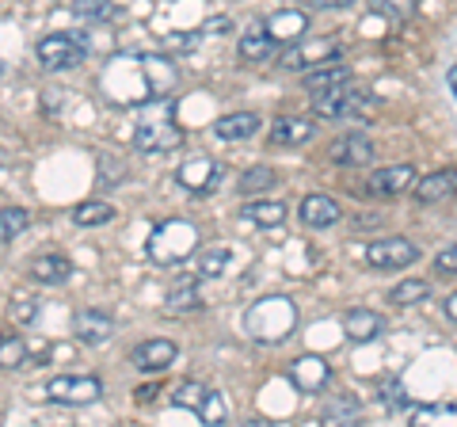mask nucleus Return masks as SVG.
<instances>
[{
  "mask_svg": "<svg viewBox=\"0 0 457 427\" xmlns=\"http://www.w3.org/2000/svg\"><path fill=\"white\" fill-rule=\"evenodd\" d=\"M228 27H233V23H228L225 16H213V20L206 23V31H213V35H225V31H228Z\"/></svg>",
  "mask_w": 457,
  "mask_h": 427,
  "instance_id": "obj_41",
  "label": "nucleus"
},
{
  "mask_svg": "<svg viewBox=\"0 0 457 427\" xmlns=\"http://www.w3.org/2000/svg\"><path fill=\"white\" fill-rule=\"evenodd\" d=\"M233 264V252L228 248H203L198 252V279H221Z\"/></svg>",
  "mask_w": 457,
  "mask_h": 427,
  "instance_id": "obj_30",
  "label": "nucleus"
},
{
  "mask_svg": "<svg viewBox=\"0 0 457 427\" xmlns=\"http://www.w3.org/2000/svg\"><path fill=\"white\" fill-rule=\"evenodd\" d=\"M0 164H8V153H0Z\"/></svg>",
  "mask_w": 457,
  "mask_h": 427,
  "instance_id": "obj_45",
  "label": "nucleus"
},
{
  "mask_svg": "<svg viewBox=\"0 0 457 427\" xmlns=\"http://www.w3.org/2000/svg\"><path fill=\"white\" fill-rule=\"evenodd\" d=\"M183 146V130L179 122L171 119V107L161 111V115H145L134 130V149L137 153H168Z\"/></svg>",
  "mask_w": 457,
  "mask_h": 427,
  "instance_id": "obj_6",
  "label": "nucleus"
},
{
  "mask_svg": "<svg viewBox=\"0 0 457 427\" xmlns=\"http://www.w3.org/2000/svg\"><path fill=\"white\" fill-rule=\"evenodd\" d=\"M267 31L275 42H302L305 31H309V16L305 12H297V8H282L275 12V16L267 20Z\"/></svg>",
  "mask_w": 457,
  "mask_h": 427,
  "instance_id": "obj_21",
  "label": "nucleus"
},
{
  "mask_svg": "<svg viewBox=\"0 0 457 427\" xmlns=\"http://www.w3.org/2000/svg\"><path fill=\"white\" fill-rule=\"evenodd\" d=\"M416 203L423 206H435V203H450L457 195V168H438V172L416 180Z\"/></svg>",
  "mask_w": 457,
  "mask_h": 427,
  "instance_id": "obj_17",
  "label": "nucleus"
},
{
  "mask_svg": "<svg viewBox=\"0 0 457 427\" xmlns=\"http://www.w3.org/2000/svg\"><path fill=\"white\" fill-rule=\"evenodd\" d=\"M343 58V46L336 38H302L294 42L290 50L282 54V69H290V73H305L312 65H324V62H339Z\"/></svg>",
  "mask_w": 457,
  "mask_h": 427,
  "instance_id": "obj_9",
  "label": "nucleus"
},
{
  "mask_svg": "<svg viewBox=\"0 0 457 427\" xmlns=\"http://www.w3.org/2000/svg\"><path fill=\"white\" fill-rule=\"evenodd\" d=\"M0 73H4V69H0Z\"/></svg>",
  "mask_w": 457,
  "mask_h": 427,
  "instance_id": "obj_46",
  "label": "nucleus"
},
{
  "mask_svg": "<svg viewBox=\"0 0 457 427\" xmlns=\"http://www.w3.org/2000/svg\"><path fill=\"white\" fill-rule=\"evenodd\" d=\"M171 405L195 412L203 423H225V416H228L221 393H213L210 386H203V381H183L176 389V397H171Z\"/></svg>",
  "mask_w": 457,
  "mask_h": 427,
  "instance_id": "obj_7",
  "label": "nucleus"
},
{
  "mask_svg": "<svg viewBox=\"0 0 457 427\" xmlns=\"http://www.w3.org/2000/svg\"><path fill=\"white\" fill-rule=\"evenodd\" d=\"M286 378H290V386L297 393H324L328 381H332V363L324 359V355H302V359H294L290 370H286Z\"/></svg>",
  "mask_w": 457,
  "mask_h": 427,
  "instance_id": "obj_10",
  "label": "nucleus"
},
{
  "mask_svg": "<svg viewBox=\"0 0 457 427\" xmlns=\"http://www.w3.org/2000/svg\"><path fill=\"white\" fill-rule=\"evenodd\" d=\"M427 297H431V282L427 279H404L389 290L393 306H420V302H427Z\"/></svg>",
  "mask_w": 457,
  "mask_h": 427,
  "instance_id": "obj_27",
  "label": "nucleus"
},
{
  "mask_svg": "<svg viewBox=\"0 0 457 427\" xmlns=\"http://www.w3.org/2000/svg\"><path fill=\"white\" fill-rule=\"evenodd\" d=\"M381 405L389 408V412H404L408 408V397H404V386H400V378H389V381H381Z\"/></svg>",
  "mask_w": 457,
  "mask_h": 427,
  "instance_id": "obj_36",
  "label": "nucleus"
},
{
  "mask_svg": "<svg viewBox=\"0 0 457 427\" xmlns=\"http://www.w3.org/2000/svg\"><path fill=\"white\" fill-rule=\"evenodd\" d=\"M275 50H278V42L270 38L267 27H255V31H248L245 38H240V58L252 62V65H263L275 58Z\"/></svg>",
  "mask_w": 457,
  "mask_h": 427,
  "instance_id": "obj_23",
  "label": "nucleus"
},
{
  "mask_svg": "<svg viewBox=\"0 0 457 427\" xmlns=\"http://www.w3.org/2000/svg\"><path fill=\"white\" fill-rule=\"evenodd\" d=\"M245 218L252 222V225H260V230H275V225H282L286 222V206L282 203H248L245 206Z\"/></svg>",
  "mask_w": 457,
  "mask_h": 427,
  "instance_id": "obj_29",
  "label": "nucleus"
},
{
  "mask_svg": "<svg viewBox=\"0 0 457 427\" xmlns=\"http://www.w3.org/2000/svg\"><path fill=\"white\" fill-rule=\"evenodd\" d=\"M278 183V172L270 164H255V168H248L245 176H240V195H263V191H270Z\"/></svg>",
  "mask_w": 457,
  "mask_h": 427,
  "instance_id": "obj_28",
  "label": "nucleus"
},
{
  "mask_svg": "<svg viewBox=\"0 0 457 427\" xmlns=\"http://www.w3.org/2000/svg\"><path fill=\"white\" fill-rule=\"evenodd\" d=\"M442 309H446V317H450V321L457 324V290H453V294L446 297V302H442Z\"/></svg>",
  "mask_w": 457,
  "mask_h": 427,
  "instance_id": "obj_43",
  "label": "nucleus"
},
{
  "mask_svg": "<svg viewBox=\"0 0 457 427\" xmlns=\"http://www.w3.org/2000/svg\"><path fill=\"white\" fill-rule=\"evenodd\" d=\"M374 141L366 134H339L332 146H328V161L339 164V168H362L374 161Z\"/></svg>",
  "mask_w": 457,
  "mask_h": 427,
  "instance_id": "obj_13",
  "label": "nucleus"
},
{
  "mask_svg": "<svg viewBox=\"0 0 457 427\" xmlns=\"http://www.w3.org/2000/svg\"><path fill=\"white\" fill-rule=\"evenodd\" d=\"M312 138H317V119H309V115H282L270 122V134H267V141L275 149H297Z\"/></svg>",
  "mask_w": 457,
  "mask_h": 427,
  "instance_id": "obj_11",
  "label": "nucleus"
},
{
  "mask_svg": "<svg viewBox=\"0 0 457 427\" xmlns=\"http://www.w3.org/2000/svg\"><path fill=\"white\" fill-rule=\"evenodd\" d=\"M362 412V405H359V397H336V401H328L324 405V423H351L354 416Z\"/></svg>",
  "mask_w": 457,
  "mask_h": 427,
  "instance_id": "obj_32",
  "label": "nucleus"
},
{
  "mask_svg": "<svg viewBox=\"0 0 457 427\" xmlns=\"http://www.w3.org/2000/svg\"><path fill=\"white\" fill-rule=\"evenodd\" d=\"M297 4H305V8H320V12H339V8L359 4V0H297Z\"/></svg>",
  "mask_w": 457,
  "mask_h": 427,
  "instance_id": "obj_39",
  "label": "nucleus"
},
{
  "mask_svg": "<svg viewBox=\"0 0 457 427\" xmlns=\"http://www.w3.org/2000/svg\"><path fill=\"white\" fill-rule=\"evenodd\" d=\"M374 107H378L374 92L359 88V84H351V80L336 84V88H324V92H312V115L332 119V122H339V119H362Z\"/></svg>",
  "mask_w": 457,
  "mask_h": 427,
  "instance_id": "obj_3",
  "label": "nucleus"
},
{
  "mask_svg": "<svg viewBox=\"0 0 457 427\" xmlns=\"http://www.w3.org/2000/svg\"><path fill=\"white\" fill-rule=\"evenodd\" d=\"M38 393L46 397V401H54V405L80 408V405L99 401V393H104V381H99L96 374H57Z\"/></svg>",
  "mask_w": 457,
  "mask_h": 427,
  "instance_id": "obj_5",
  "label": "nucleus"
},
{
  "mask_svg": "<svg viewBox=\"0 0 457 427\" xmlns=\"http://www.w3.org/2000/svg\"><path fill=\"white\" fill-rule=\"evenodd\" d=\"M343 332H347L351 344H370V339H378L385 332V317L374 309H351L343 317Z\"/></svg>",
  "mask_w": 457,
  "mask_h": 427,
  "instance_id": "obj_19",
  "label": "nucleus"
},
{
  "mask_svg": "<svg viewBox=\"0 0 457 427\" xmlns=\"http://www.w3.org/2000/svg\"><path fill=\"white\" fill-rule=\"evenodd\" d=\"M255 130H260V115H252V111H237V115H225L213 122V134L221 141H248L255 138Z\"/></svg>",
  "mask_w": 457,
  "mask_h": 427,
  "instance_id": "obj_22",
  "label": "nucleus"
},
{
  "mask_svg": "<svg viewBox=\"0 0 457 427\" xmlns=\"http://www.w3.org/2000/svg\"><path fill=\"white\" fill-rule=\"evenodd\" d=\"M27 272H31V279L42 282V287H62V282H69V275H73V264L57 252H46V255H35V260L27 264Z\"/></svg>",
  "mask_w": 457,
  "mask_h": 427,
  "instance_id": "obj_20",
  "label": "nucleus"
},
{
  "mask_svg": "<svg viewBox=\"0 0 457 427\" xmlns=\"http://www.w3.org/2000/svg\"><path fill=\"white\" fill-rule=\"evenodd\" d=\"M351 80V69L343 62H324V65H312L305 69V88L309 92H324V88H336V84Z\"/></svg>",
  "mask_w": 457,
  "mask_h": 427,
  "instance_id": "obj_24",
  "label": "nucleus"
},
{
  "mask_svg": "<svg viewBox=\"0 0 457 427\" xmlns=\"http://www.w3.org/2000/svg\"><path fill=\"white\" fill-rule=\"evenodd\" d=\"M245 329L255 344H282L286 336H294L297 329V306L294 297H260L255 306H248L245 313Z\"/></svg>",
  "mask_w": 457,
  "mask_h": 427,
  "instance_id": "obj_1",
  "label": "nucleus"
},
{
  "mask_svg": "<svg viewBox=\"0 0 457 427\" xmlns=\"http://www.w3.org/2000/svg\"><path fill=\"white\" fill-rule=\"evenodd\" d=\"M195 252H198V225L187 218H168L149 237V260L161 267H176L191 260Z\"/></svg>",
  "mask_w": 457,
  "mask_h": 427,
  "instance_id": "obj_2",
  "label": "nucleus"
},
{
  "mask_svg": "<svg viewBox=\"0 0 457 427\" xmlns=\"http://www.w3.org/2000/svg\"><path fill=\"white\" fill-rule=\"evenodd\" d=\"M446 84H450V88H453V96H457V65H453L450 73H446Z\"/></svg>",
  "mask_w": 457,
  "mask_h": 427,
  "instance_id": "obj_44",
  "label": "nucleus"
},
{
  "mask_svg": "<svg viewBox=\"0 0 457 427\" xmlns=\"http://www.w3.org/2000/svg\"><path fill=\"white\" fill-rule=\"evenodd\" d=\"M297 218H302L309 230H332V225L343 218V210L332 195H320V191H312L302 198V206H297Z\"/></svg>",
  "mask_w": 457,
  "mask_h": 427,
  "instance_id": "obj_16",
  "label": "nucleus"
},
{
  "mask_svg": "<svg viewBox=\"0 0 457 427\" xmlns=\"http://www.w3.org/2000/svg\"><path fill=\"white\" fill-rule=\"evenodd\" d=\"M168 309L171 313H187V309H203V294H198L195 282H183L168 294Z\"/></svg>",
  "mask_w": 457,
  "mask_h": 427,
  "instance_id": "obj_33",
  "label": "nucleus"
},
{
  "mask_svg": "<svg viewBox=\"0 0 457 427\" xmlns=\"http://www.w3.org/2000/svg\"><path fill=\"white\" fill-rule=\"evenodd\" d=\"M27 363V344L20 332L0 329V370H20Z\"/></svg>",
  "mask_w": 457,
  "mask_h": 427,
  "instance_id": "obj_26",
  "label": "nucleus"
},
{
  "mask_svg": "<svg viewBox=\"0 0 457 427\" xmlns=\"http://www.w3.org/2000/svg\"><path fill=\"white\" fill-rule=\"evenodd\" d=\"M420 260V245H411L408 237H381L366 248V264L374 272H400Z\"/></svg>",
  "mask_w": 457,
  "mask_h": 427,
  "instance_id": "obj_8",
  "label": "nucleus"
},
{
  "mask_svg": "<svg viewBox=\"0 0 457 427\" xmlns=\"http://www.w3.org/2000/svg\"><path fill=\"white\" fill-rule=\"evenodd\" d=\"M416 180H420V172L411 164H389V168H378V172L370 176L366 191L378 195V198H393V195H404V191L416 188Z\"/></svg>",
  "mask_w": 457,
  "mask_h": 427,
  "instance_id": "obj_14",
  "label": "nucleus"
},
{
  "mask_svg": "<svg viewBox=\"0 0 457 427\" xmlns=\"http://www.w3.org/2000/svg\"><path fill=\"white\" fill-rule=\"evenodd\" d=\"M73 332H77L80 344L99 347V344H107V339L114 336V321L107 317V313H99V309H80L73 317Z\"/></svg>",
  "mask_w": 457,
  "mask_h": 427,
  "instance_id": "obj_18",
  "label": "nucleus"
},
{
  "mask_svg": "<svg viewBox=\"0 0 457 427\" xmlns=\"http://www.w3.org/2000/svg\"><path fill=\"white\" fill-rule=\"evenodd\" d=\"M156 393H161V386H141V389L134 393V401H141V405H149V401H153V397H156Z\"/></svg>",
  "mask_w": 457,
  "mask_h": 427,
  "instance_id": "obj_42",
  "label": "nucleus"
},
{
  "mask_svg": "<svg viewBox=\"0 0 457 427\" xmlns=\"http://www.w3.org/2000/svg\"><path fill=\"white\" fill-rule=\"evenodd\" d=\"M176 180H179V188H187L195 195H210L221 180V164L213 161V156H191V161L179 164Z\"/></svg>",
  "mask_w": 457,
  "mask_h": 427,
  "instance_id": "obj_12",
  "label": "nucleus"
},
{
  "mask_svg": "<svg viewBox=\"0 0 457 427\" xmlns=\"http://www.w3.org/2000/svg\"><path fill=\"white\" fill-rule=\"evenodd\" d=\"M73 222L80 225V230H96V225L114 222V206L104 203V198H88V203H80V206L73 210Z\"/></svg>",
  "mask_w": 457,
  "mask_h": 427,
  "instance_id": "obj_25",
  "label": "nucleus"
},
{
  "mask_svg": "<svg viewBox=\"0 0 457 427\" xmlns=\"http://www.w3.org/2000/svg\"><path fill=\"white\" fill-rule=\"evenodd\" d=\"M35 313H38V306L31 302V297H23V302H16V306H12V317H16L20 324H27V321H35Z\"/></svg>",
  "mask_w": 457,
  "mask_h": 427,
  "instance_id": "obj_40",
  "label": "nucleus"
},
{
  "mask_svg": "<svg viewBox=\"0 0 457 427\" xmlns=\"http://www.w3.org/2000/svg\"><path fill=\"white\" fill-rule=\"evenodd\" d=\"M198 46V31L195 35H168L164 38V50L168 54H183V50H195Z\"/></svg>",
  "mask_w": 457,
  "mask_h": 427,
  "instance_id": "obj_38",
  "label": "nucleus"
},
{
  "mask_svg": "<svg viewBox=\"0 0 457 427\" xmlns=\"http://www.w3.org/2000/svg\"><path fill=\"white\" fill-rule=\"evenodd\" d=\"M35 58L46 73H65V69H77L84 58H88V42L73 31H57V35H46L38 42Z\"/></svg>",
  "mask_w": 457,
  "mask_h": 427,
  "instance_id": "obj_4",
  "label": "nucleus"
},
{
  "mask_svg": "<svg viewBox=\"0 0 457 427\" xmlns=\"http://www.w3.org/2000/svg\"><path fill=\"white\" fill-rule=\"evenodd\" d=\"M73 12L88 23H107L114 16V8L107 4V0H73Z\"/></svg>",
  "mask_w": 457,
  "mask_h": 427,
  "instance_id": "obj_34",
  "label": "nucleus"
},
{
  "mask_svg": "<svg viewBox=\"0 0 457 427\" xmlns=\"http://www.w3.org/2000/svg\"><path fill=\"white\" fill-rule=\"evenodd\" d=\"M435 272L438 275H457V245H446L435 255Z\"/></svg>",
  "mask_w": 457,
  "mask_h": 427,
  "instance_id": "obj_37",
  "label": "nucleus"
},
{
  "mask_svg": "<svg viewBox=\"0 0 457 427\" xmlns=\"http://www.w3.org/2000/svg\"><path fill=\"white\" fill-rule=\"evenodd\" d=\"M370 4H374V12L385 20H408L411 12H416V0H370Z\"/></svg>",
  "mask_w": 457,
  "mask_h": 427,
  "instance_id": "obj_35",
  "label": "nucleus"
},
{
  "mask_svg": "<svg viewBox=\"0 0 457 427\" xmlns=\"http://www.w3.org/2000/svg\"><path fill=\"white\" fill-rule=\"evenodd\" d=\"M27 225H31V210L23 206H4L0 210V245H8V240H16Z\"/></svg>",
  "mask_w": 457,
  "mask_h": 427,
  "instance_id": "obj_31",
  "label": "nucleus"
},
{
  "mask_svg": "<svg viewBox=\"0 0 457 427\" xmlns=\"http://www.w3.org/2000/svg\"><path fill=\"white\" fill-rule=\"evenodd\" d=\"M176 359H179V347L171 344V339H145V344H137L130 351V363L137 370H145V374H161V370H168Z\"/></svg>",
  "mask_w": 457,
  "mask_h": 427,
  "instance_id": "obj_15",
  "label": "nucleus"
}]
</instances>
